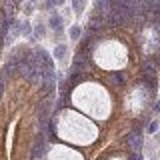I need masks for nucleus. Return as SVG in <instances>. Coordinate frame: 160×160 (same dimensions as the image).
Here are the masks:
<instances>
[{
    "mask_svg": "<svg viewBox=\"0 0 160 160\" xmlns=\"http://www.w3.org/2000/svg\"><path fill=\"white\" fill-rule=\"evenodd\" d=\"M128 144H130V148L134 150V152H138L140 150V134H138V130H132V132L128 134Z\"/></svg>",
    "mask_w": 160,
    "mask_h": 160,
    "instance_id": "obj_1",
    "label": "nucleus"
},
{
    "mask_svg": "<svg viewBox=\"0 0 160 160\" xmlns=\"http://www.w3.org/2000/svg\"><path fill=\"white\" fill-rule=\"evenodd\" d=\"M64 52H66V46H62V44H60V46H56V56H58V58H62Z\"/></svg>",
    "mask_w": 160,
    "mask_h": 160,
    "instance_id": "obj_2",
    "label": "nucleus"
},
{
    "mask_svg": "<svg viewBox=\"0 0 160 160\" xmlns=\"http://www.w3.org/2000/svg\"><path fill=\"white\" fill-rule=\"evenodd\" d=\"M122 74H114V84H122Z\"/></svg>",
    "mask_w": 160,
    "mask_h": 160,
    "instance_id": "obj_3",
    "label": "nucleus"
},
{
    "mask_svg": "<svg viewBox=\"0 0 160 160\" xmlns=\"http://www.w3.org/2000/svg\"><path fill=\"white\" fill-rule=\"evenodd\" d=\"M78 36H80V28L74 26V28H72V38H78Z\"/></svg>",
    "mask_w": 160,
    "mask_h": 160,
    "instance_id": "obj_4",
    "label": "nucleus"
},
{
    "mask_svg": "<svg viewBox=\"0 0 160 160\" xmlns=\"http://www.w3.org/2000/svg\"><path fill=\"white\" fill-rule=\"evenodd\" d=\"M50 24H52V26H54V28H56V26H58V24H60V18H58V16H54L52 20H50Z\"/></svg>",
    "mask_w": 160,
    "mask_h": 160,
    "instance_id": "obj_5",
    "label": "nucleus"
},
{
    "mask_svg": "<svg viewBox=\"0 0 160 160\" xmlns=\"http://www.w3.org/2000/svg\"><path fill=\"white\" fill-rule=\"evenodd\" d=\"M130 160H140V154H138V152H134L132 156H130Z\"/></svg>",
    "mask_w": 160,
    "mask_h": 160,
    "instance_id": "obj_6",
    "label": "nucleus"
},
{
    "mask_svg": "<svg viewBox=\"0 0 160 160\" xmlns=\"http://www.w3.org/2000/svg\"><path fill=\"white\" fill-rule=\"evenodd\" d=\"M64 2V0H54V4H62Z\"/></svg>",
    "mask_w": 160,
    "mask_h": 160,
    "instance_id": "obj_7",
    "label": "nucleus"
}]
</instances>
